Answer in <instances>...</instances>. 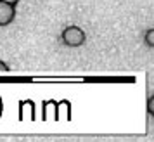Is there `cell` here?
<instances>
[{"label": "cell", "mask_w": 154, "mask_h": 142, "mask_svg": "<svg viewBox=\"0 0 154 142\" xmlns=\"http://www.w3.org/2000/svg\"><path fill=\"white\" fill-rule=\"evenodd\" d=\"M146 43H147V47H151L152 49L154 47V29H147V33H146Z\"/></svg>", "instance_id": "3"}, {"label": "cell", "mask_w": 154, "mask_h": 142, "mask_svg": "<svg viewBox=\"0 0 154 142\" xmlns=\"http://www.w3.org/2000/svg\"><path fill=\"white\" fill-rule=\"evenodd\" d=\"M2 113H4V100L0 97V118H2Z\"/></svg>", "instance_id": "6"}, {"label": "cell", "mask_w": 154, "mask_h": 142, "mask_svg": "<svg viewBox=\"0 0 154 142\" xmlns=\"http://www.w3.org/2000/svg\"><path fill=\"white\" fill-rule=\"evenodd\" d=\"M16 17V7L7 2L0 0V26H7L14 21Z\"/></svg>", "instance_id": "2"}, {"label": "cell", "mask_w": 154, "mask_h": 142, "mask_svg": "<svg viewBox=\"0 0 154 142\" xmlns=\"http://www.w3.org/2000/svg\"><path fill=\"white\" fill-rule=\"evenodd\" d=\"M4 2H7V4H11V5H16L19 0H4Z\"/></svg>", "instance_id": "7"}, {"label": "cell", "mask_w": 154, "mask_h": 142, "mask_svg": "<svg viewBox=\"0 0 154 142\" xmlns=\"http://www.w3.org/2000/svg\"><path fill=\"white\" fill-rule=\"evenodd\" d=\"M0 73H9V66L0 59Z\"/></svg>", "instance_id": "5"}, {"label": "cell", "mask_w": 154, "mask_h": 142, "mask_svg": "<svg viewBox=\"0 0 154 142\" xmlns=\"http://www.w3.org/2000/svg\"><path fill=\"white\" fill-rule=\"evenodd\" d=\"M154 97L152 95H151V99H149V102H147V111H149V113H151V116H152V113H154Z\"/></svg>", "instance_id": "4"}, {"label": "cell", "mask_w": 154, "mask_h": 142, "mask_svg": "<svg viewBox=\"0 0 154 142\" xmlns=\"http://www.w3.org/2000/svg\"><path fill=\"white\" fill-rule=\"evenodd\" d=\"M61 38H63V43L68 45V47H80V45L85 43L87 35L80 26H68V28L63 29Z\"/></svg>", "instance_id": "1"}]
</instances>
